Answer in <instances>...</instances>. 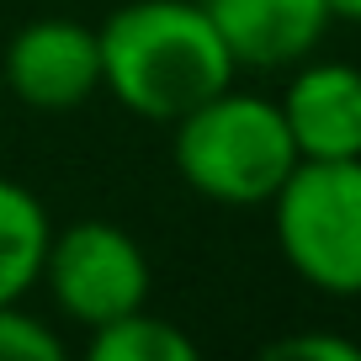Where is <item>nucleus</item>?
Listing matches in <instances>:
<instances>
[{"mask_svg": "<svg viewBox=\"0 0 361 361\" xmlns=\"http://www.w3.org/2000/svg\"><path fill=\"white\" fill-rule=\"evenodd\" d=\"M54 239V218L22 180L0 176V303H22L43 282V255Z\"/></svg>", "mask_w": 361, "mask_h": 361, "instance_id": "6e6552de", "label": "nucleus"}, {"mask_svg": "<svg viewBox=\"0 0 361 361\" xmlns=\"http://www.w3.org/2000/svg\"><path fill=\"white\" fill-rule=\"evenodd\" d=\"M85 335H90L85 340L90 361H197V340L180 324L149 314V303L112 319V324L85 329Z\"/></svg>", "mask_w": 361, "mask_h": 361, "instance_id": "1a4fd4ad", "label": "nucleus"}, {"mask_svg": "<svg viewBox=\"0 0 361 361\" xmlns=\"http://www.w3.org/2000/svg\"><path fill=\"white\" fill-rule=\"evenodd\" d=\"M170 128H176L170 138L176 176L218 207H266L298 165L282 106L255 90L224 85Z\"/></svg>", "mask_w": 361, "mask_h": 361, "instance_id": "f03ea898", "label": "nucleus"}, {"mask_svg": "<svg viewBox=\"0 0 361 361\" xmlns=\"http://www.w3.org/2000/svg\"><path fill=\"white\" fill-rule=\"evenodd\" d=\"M239 69L303 64L329 32V0H202Z\"/></svg>", "mask_w": 361, "mask_h": 361, "instance_id": "0eeeda50", "label": "nucleus"}, {"mask_svg": "<svg viewBox=\"0 0 361 361\" xmlns=\"http://www.w3.org/2000/svg\"><path fill=\"white\" fill-rule=\"evenodd\" d=\"M64 335L22 303H0V361H59Z\"/></svg>", "mask_w": 361, "mask_h": 361, "instance_id": "9d476101", "label": "nucleus"}, {"mask_svg": "<svg viewBox=\"0 0 361 361\" xmlns=\"http://www.w3.org/2000/svg\"><path fill=\"white\" fill-rule=\"evenodd\" d=\"M329 16H335V22H356L361 27V0H329Z\"/></svg>", "mask_w": 361, "mask_h": 361, "instance_id": "f8f14e48", "label": "nucleus"}, {"mask_svg": "<svg viewBox=\"0 0 361 361\" xmlns=\"http://www.w3.org/2000/svg\"><path fill=\"white\" fill-rule=\"evenodd\" d=\"M282 260L324 298H361V159H298L271 197Z\"/></svg>", "mask_w": 361, "mask_h": 361, "instance_id": "7ed1b4c3", "label": "nucleus"}, {"mask_svg": "<svg viewBox=\"0 0 361 361\" xmlns=\"http://www.w3.org/2000/svg\"><path fill=\"white\" fill-rule=\"evenodd\" d=\"M271 361H361V345L345 335H319V329H308V335H282L266 345Z\"/></svg>", "mask_w": 361, "mask_h": 361, "instance_id": "9b49d317", "label": "nucleus"}, {"mask_svg": "<svg viewBox=\"0 0 361 361\" xmlns=\"http://www.w3.org/2000/svg\"><path fill=\"white\" fill-rule=\"evenodd\" d=\"M37 287H48L64 319L96 329L149 303V255L123 224L80 218L69 228H54Z\"/></svg>", "mask_w": 361, "mask_h": 361, "instance_id": "20e7f679", "label": "nucleus"}, {"mask_svg": "<svg viewBox=\"0 0 361 361\" xmlns=\"http://www.w3.org/2000/svg\"><path fill=\"white\" fill-rule=\"evenodd\" d=\"M0 75L22 106L32 112H75L102 90V43L96 27H80L69 16L27 22L6 43Z\"/></svg>", "mask_w": 361, "mask_h": 361, "instance_id": "39448f33", "label": "nucleus"}, {"mask_svg": "<svg viewBox=\"0 0 361 361\" xmlns=\"http://www.w3.org/2000/svg\"><path fill=\"white\" fill-rule=\"evenodd\" d=\"M282 123L298 159H361V69L340 59H303L282 90Z\"/></svg>", "mask_w": 361, "mask_h": 361, "instance_id": "423d86ee", "label": "nucleus"}, {"mask_svg": "<svg viewBox=\"0 0 361 361\" xmlns=\"http://www.w3.org/2000/svg\"><path fill=\"white\" fill-rule=\"evenodd\" d=\"M102 90L144 123H176L224 85H234V54L224 48L202 0H128L96 27Z\"/></svg>", "mask_w": 361, "mask_h": 361, "instance_id": "f257e3e1", "label": "nucleus"}]
</instances>
